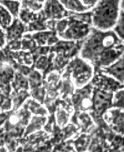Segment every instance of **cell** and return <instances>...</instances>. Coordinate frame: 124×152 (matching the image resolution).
<instances>
[{"instance_id": "obj_5", "label": "cell", "mask_w": 124, "mask_h": 152, "mask_svg": "<svg viewBox=\"0 0 124 152\" xmlns=\"http://www.w3.org/2000/svg\"><path fill=\"white\" fill-rule=\"evenodd\" d=\"M88 26L79 21H75L70 25L66 30L63 37L67 39H75L85 37L88 32Z\"/></svg>"}, {"instance_id": "obj_20", "label": "cell", "mask_w": 124, "mask_h": 152, "mask_svg": "<svg viewBox=\"0 0 124 152\" xmlns=\"http://www.w3.org/2000/svg\"><path fill=\"white\" fill-rule=\"evenodd\" d=\"M6 115L5 114H2V115H0V124H1V123L6 119Z\"/></svg>"}, {"instance_id": "obj_14", "label": "cell", "mask_w": 124, "mask_h": 152, "mask_svg": "<svg viewBox=\"0 0 124 152\" xmlns=\"http://www.w3.org/2000/svg\"><path fill=\"white\" fill-rule=\"evenodd\" d=\"M123 26H124V16H123V11L122 10V11L120 12V16L119 17V21H117L116 23L115 31L122 39H123Z\"/></svg>"}, {"instance_id": "obj_8", "label": "cell", "mask_w": 124, "mask_h": 152, "mask_svg": "<svg viewBox=\"0 0 124 152\" xmlns=\"http://www.w3.org/2000/svg\"><path fill=\"white\" fill-rule=\"evenodd\" d=\"M7 29V39L10 41L20 38L22 32L24 31V26L18 20H15L12 25L8 27Z\"/></svg>"}, {"instance_id": "obj_6", "label": "cell", "mask_w": 124, "mask_h": 152, "mask_svg": "<svg viewBox=\"0 0 124 152\" xmlns=\"http://www.w3.org/2000/svg\"><path fill=\"white\" fill-rule=\"evenodd\" d=\"M111 99L112 95L104 91H97L96 93V95L94 96V109L99 113L103 112L109 106Z\"/></svg>"}, {"instance_id": "obj_3", "label": "cell", "mask_w": 124, "mask_h": 152, "mask_svg": "<svg viewBox=\"0 0 124 152\" xmlns=\"http://www.w3.org/2000/svg\"><path fill=\"white\" fill-rule=\"evenodd\" d=\"M70 69L78 84L84 83L91 75L90 66L80 59H76L70 63Z\"/></svg>"}, {"instance_id": "obj_16", "label": "cell", "mask_w": 124, "mask_h": 152, "mask_svg": "<svg viewBox=\"0 0 124 152\" xmlns=\"http://www.w3.org/2000/svg\"><path fill=\"white\" fill-rule=\"evenodd\" d=\"M16 86L17 88H28V83L27 81L22 77H18L17 78L16 81Z\"/></svg>"}, {"instance_id": "obj_21", "label": "cell", "mask_w": 124, "mask_h": 152, "mask_svg": "<svg viewBox=\"0 0 124 152\" xmlns=\"http://www.w3.org/2000/svg\"><path fill=\"white\" fill-rule=\"evenodd\" d=\"M0 1H1V0H0Z\"/></svg>"}, {"instance_id": "obj_12", "label": "cell", "mask_w": 124, "mask_h": 152, "mask_svg": "<svg viewBox=\"0 0 124 152\" xmlns=\"http://www.w3.org/2000/svg\"><path fill=\"white\" fill-rule=\"evenodd\" d=\"M12 20V18L9 11L0 5V26L4 29H7Z\"/></svg>"}, {"instance_id": "obj_17", "label": "cell", "mask_w": 124, "mask_h": 152, "mask_svg": "<svg viewBox=\"0 0 124 152\" xmlns=\"http://www.w3.org/2000/svg\"><path fill=\"white\" fill-rule=\"evenodd\" d=\"M80 1L82 2V4L86 5V7H89L95 5L97 1V0H80Z\"/></svg>"}, {"instance_id": "obj_11", "label": "cell", "mask_w": 124, "mask_h": 152, "mask_svg": "<svg viewBox=\"0 0 124 152\" xmlns=\"http://www.w3.org/2000/svg\"><path fill=\"white\" fill-rule=\"evenodd\" d=\"M0 3L7 7L9 12L14 16L18 15L20 3L17 0H1Z\"/></svg>"}, {"instance_id": "obj_19", "label": "cell", "mask_w": 124, "mask_h": 152, "mask_svg": "<svg viewBox=\"0 0 124 152\" xmlns=\"http://www.w3.org/2000/svg\"><path fill=\"white\" fill-rule=\"evenodd\" d=\"M5 55L4 54V53L0 50V68L3 65V62L5 61Z\"/></svg>"}, {"instance_id": "obj_18", "label": "cell", "mask_w": 124, "mask_h": 152, "mask_svg": "<svg viewBox=\"0 0 124 152\" xmlns=\"http://www.w3.org/2000/svg\"><path fill=\"white\" fill-rule=\"evenodd\" d=\"M5 34L2 31L1 29H0V47H2L5 42Z\"/></svg>"}, {"instance_id": "obj_1", "label": "cell", "mask_w": 124, "mask_h": 152, "mask_svg": "<svg viewBox=\"0 0 124 152\" xmlns=\"http://www.w3.org/2000/svg\"><path fill=\"white\" fill-rule=\"evenodd\" d=\"M121 0H101L93 10L94 26L100 30H108L113 27L119 17Z\"/></svg>"}, {"instance_id": "obj_13", "label": "cell", "mask_w": 124, "mask_h": 152, "mask_svg": "<svg viewBox=\"0 0 124 152\" xmlns=\"http://www.w3.org/2000/svg\"><path fill=\"white\" fill-rule=\"evenodd\" d=\"M13 69L6 66L0 68V85L7 83L13 77Z\"/></svg>"}, {"instance_id": "obj_10", "label": "cell", "mask_w": 124, "mask_h": 152, "mask_svg": "<svg viewBox=\"0 0 124 152\" xmlns=\"http://www.w3.org/2000/svg\"><path fill=\"white\" fill-rule=\"evenodd\" d=\"M108 72L123 82V57L116 62L114 65L107 68Z\"/></svg>"}, {"instance_id": "obj_7", "label": "cell", "mask_w": 124, "mask_h": 152, "mask_svg": "<svg viewBox=\"0 0 124 152\" xmlns=\"http://www.w3.org/2000/svg\"><path fill=\"white\" fill-rule=\"evenodd\" d=\"M122 51L120 50L115 49H109L105 51L100 55V59L99 63L101 66H107L111 63L114 61L117 58H119L121 55Z\"/></svg>"}, {"instance_id": "obj_15", "label": "cell", "mask_w": 124, "mask_h": 152, "mask_svg": "<svg viewBox=\"0 0 124 152\" xmlns=\"http://www.w3.org/2000/svg\"><path fill=\"white\" fill-rule=\"evenodd\" d=\"M21 19L26 23L34 21L36 19V15L33 14V13L30 12L29 10H22L20 13Z\"/></svg>"}, {"instance_id": "obj_9", "label": "cell", "mask_w": 124, "mask_h": 152, "mask_svg": "<svg viewBox=\"0 0 124 152\" xmlns=\"http://www.w3.org/2000/svg\"><path fill=\"white\" fill-rule=\"evenodd\" d=\"M59 1L64 7L72 11L81 12L88 8V7L82 4L80 0H59Z\"/></svg>"}, {"instance_id": "obj_4", "label": "cell", "mask_w": 124, "mask_h": 152, "mask_svg": "<svg viewBox=\"0 0 124 152\" xmlns=\"http://www.w3.org/2000/svg\"><path fill=\"white\" fill-rule=\"evenodd\" d=\"M44 12L48 18L60 19L65 16L66 10L59 0H47Z\"/></svg>"}, {"instance_id": "obj_2", "label": "cell", "mask_w": 124, "mask_h": 152, "mask_svg": "<svg viewBox=\"0 0 124 152\" xmlns=\"http://www.w3.org/2000/svg\"><path fill=\"white\" fill-rule=\"evenodd\" d=\"M115 42V36L113 33H94L85 42L81 56L87 59H92L110 49Z\"/></svg>"}]
</instances>
